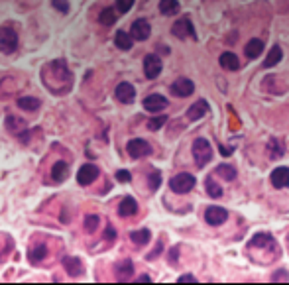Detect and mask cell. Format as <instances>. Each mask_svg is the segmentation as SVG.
Returning <instances> with one entry per match:
<instances>
[{
	"instance_id": "22",
	"label": "cell",
	"mask_w": 289,
	"mask_h": 285,
	"mask_svg": "<svg viewBox=\"0 0 289 285\" xmlns=\"http://www.w3.org/2000/svg\"><path fill=\"white\" fill-rule=\"evenodd\" d=\"M152 238V232L148 228H144V230H136L130 234V240L136 244V246H144V244H148Z\"/></svg>"
},
{
	"instance_id": "31",
	"label": "cell",
	"mask_w": 289,
	"mask_h": 285,
	"mask_svg": "<svg viewBox=\"0 0 289 285\" xmlns=\"http://www.w3.org/2000/svg\"><path fill=\"white\" fill-rule=\"evenodd\" d=\"M98 20H100V24H104V26H112V24L116 22V14H114V10H112V8H106V10H102V12H100Z\"/></svg>"
},
{
	"instance_id": "6",
	"label": "cell",
	"mask_w": 289,
	"mask_h": 285,
	"mask_svg": "<svg viewBox=\"0 0 289 285\" xmlns=\"http://www.w3.org/2000/svg\"><path fill=\"white\" fill-rule=\"evenodd\" d=\"M144 73H146L148 79H156L162 73V59L154 53L146 55V59H144Z\"/></svg>"
},
{
	"instance_id": "27",
	"label": "cell",
	"mask_w": 289,
	"mask_h": 285,
	"mask_svg": "<svg viewBox=\"0 0 289 285\" xmlns=\"http://www.w3.org/2000/svg\"><path fill=\"white\" fill-rule=\"evenodd\" d=\"M217 175L222 177L224 181H232L236 177V169L232 166H228V164H222V166L217 167Z\"/></svg>"
},
{
	"instance_id": "37",
	"label": "cell",
	"mask_w": 289,
	"mask_h": 285,
	"mask_svg": "<svg viewBox=\"0 0 289 285\" xmlns=\"http://www.w3.org/2000/svg\"><path fill=\"white\" fill-rule=\"evenodd\" d=\"M116 179H118L120 183H128V181H130V171H126V169L116 171Z\"/></svg>"
},
{
	"instance_id": "17",
	"label": "cell",
	"mask_w": 289,
	"mask_h": 285,
	"mask_svg": "<svg viewBox=\"0 0 289 285\" xmlns=\"http://www.w3.org/2000/svg\"><path fill=\"white\" fill-rule=\"evenodd\" d=\"M283 152H285V146H283V142H281V140L271 138V140L267 142V154H269V158H271V160L281 158V156H283Z\"/></svg>"
},
{
	"instance_id": "35",
	"label": "cell",
	"mask_w": 289,
	"mask_h": 285,
	"mask_svg": "<svg viewBox=\"0 0 289 285\" xmlns=\"http://www.w3.org/2000/svg\"><path fill=\"white\" fill-rule=\"evenodd\" d=\"M134 2H136V0H116V8H118V12L126 14L134 6Z\"/></svg>"
},
{
	"instance_id": "7",
	"label": "cell",
	"mask_w": 289,
	"mask_h": 285,
	"mask_svg": "<svg viewBox=\"0 0 289 285\" xmlns=\"http://www.w3.org/2000/svg\"><path fill=\"white\" fill-rule=\"evenodd\" d=\"M130 34H132L134 40L144 42V40H148V38H150V34H152V26H150L148 20H142V18H140V20H136V22L132 24Z\"/></svg>"
},
{
	"instance_id": "33",
	"label": "cell",
	"mask_w": 289,
	"mask_h": 285,
	"mask_svg": "<svg viewBox=\"0 0 289 285\" xmlns=\"http://www.w3.org/2000/svg\"><path fill=\"white\" fill-rule=\"evenodd\" d=\"M166 122H168V116H156V118H152V120L148 122V128H150V130H160Z\"/></svg>"
},
{
	"instance_id": "32",
	"label": "cell",
	"mask_w": 289,
	"mask_h": 285,
	"mask_svg": "<svg viewBox=\"0 0 289 285\" xmlns=\"http://www.w3.org/2000/svg\"><path fill=\"white\" fill-rule=\"evenodd\" d=\"M96 228H98V216H96V214H91V216H87V218H85V230L93 234Z\"/></svg>"
},
{
	"instance_id": "10",
	"label": "cell",
	"mask_w": 289,
	"mask_h": 285,
	"mask_svg": "<svg viewBox=\"0 0 289 285\" xmlns=\"http://www.w3.org/2000/svg\"><path fill=\"white\" fill-rule=\"evenodd\" d=\"M166 106H168V98L162 95H150L144 98V108L148 112H162Z\"/></svg>"
},
{
	"instance_id": "41",
	"label": "cell",
	"mask_w": 289,
	"mask_h": 285,
	"mask_svg": "<svg viewBox=\"0 0 289 285\" xmlns=\"http://www.w3.org/2000/svg\"><path fill=\"white\" fill-rule=\"evenodd\" d=\"M179 281L183 283V281H197V279H195V275H189V273H187V275H181Z\"/></svg>"
},
{
	"instance_id": "30",
	"label": "cell",
	"mask_w": 289,
	"mask_h": 285,
	"mask_svg": "<svg viewBox=\"0 0 289 285\" xmlns=\"http://www.w3.org/2000/svg\"><path fill=\"white\" fill-rule=\"evenodd\" d=\"M132 271H134V265H132V261H130V260L122 261V263L118 265V279H128V277L132 275Z\"/></svg>"
},
{
	"instance_id": "42",
	"label": "cell",
	"mask_w": 289,
	"mask_h": 285,
	"mask_svg": "<svg viewBox=\"0 0 289 285\" xmlns=\"http://www.w3.org/2000/svg\"><path fill=\"white\" fill-rule=\"evenodd\" d=\"M220 154H222V156H228V154H230V150H228V148H224V146H222V148H220Z\"/></svg>"
},
{
	"instance_id": "25",
	"label": "cell",
	"mask_w": 289,
	"mask_h": 285,
	"mask_svg": "<svg viewBox=\"0 0 289 285\" xmlns=\"http://www.w3.org/2000/svg\"><path fill=\"white\" fill-rule=\"evenodd\" d=\"M271 244H273V238H271V234H265V232H260L250 240V246H256V248H265Z\"/></svg>"
},
{
	"instance_id": "34",
	"label": "cell",
	"mask_w": 289,
	"mask_h": 285,
	"mask_svg": "<svg viewBox=\"0 0 289 285\" xmlns=\"http://www.w3.org/2000/svg\"><path fill=\"white\" fill-rule=\"evenodd\" d=\"M148 183H150V189H152V191H156V189L162 185V173H160V171H154V173H150V179H148Z\"/></svg>"
},
{
	"instance_id": "13",
	"label": "cell",
	"mask_w": 289,
	"mask_h": 285,
	"mask_svg": "<svg viewBox=\"0 0 289 285\" xmlns=\"http://www.w3.org/2000/svg\"><path fill=\"white\" fill-rule=\"evenodd\" d=\"M271 185L275 189L287 187L289 185V167H277L271 171Z\"/></svg>"
},
{
	"instance_id": "15",
	"label": "cell",
	"mask_w": 289,
	"mask_h": 285,
	"mask_svg": "<svg viewBox=\"0 0 289 285\" xmlns=\"http://www.w3.org/2000/svg\"><path fill=\"white\" fill-rule=\"evenodd\" d=\"M114 44H116L118 49H124V51H126V49H132L134 38H132V34L120 30V32H116V36H114Z\"/></svg>"
},
{
	"instance_id": "14",
	"label": "cell",
	"mask_w": 289,
	"mask_h": 285,
	"mask_svg": "<svg viewBox=\"0 0 289 285\" xmlns=\"http://www.w3.org/2000/svg\"><path fill=\"white\" fill-rule=\"evenodd\" d=\"M136 213H138V203H136V199H132V197L122 199V203H120V207H118V214H120V216H134Z\"/></svg>"
},
{
	"instance_id": "40",
	"label": "cell",
	"mask_w": 289,
	"mask_h": 285,
	"mask_svg": "<svg viewBox=\"0 0 289 285\" xmlns=\"http://www.w3.org/2000/svg\"><path fill=\"white\" fill-rule=\"evenodd\" d=\"M160 250H162V242L158 244V248H156V250H154V252H152L148 258H150V260H156V258H158V254H160Z\"/></svg>"
},
{
	"instance_id": "5",
	"label": "cell",
	"mask_w": 289,
	"mask_h": 285,
	"mask_svg": "<svg viewBox=\"0 0 289 285\" xmlns=\"http://www.w3.org/2000/svg\"><path fill=\"white\" fill-rule=\"evenodd\" d=\"M98 177V167L96 166H93V164H85L79 171H77V183L79 185H91L95 179Z\"/></svg>"
},
{
	"instance_id": "16",
	"label": "cell",
	"mask_w": 289,
	"mask_h": 285,
	"mask_svg": "<svg viewBox=\"0 0 289 285\" xmlns=\"http://www.w3.org/2000/svg\"><path fill=\"white\" fill-rule=\"evenodd\" d=\"M207 112H209V104H207V100H197V102L189 108L187 116H189V120H199V118H203Z\"/></svg>"
},
{
	"instance_id": "29",
	"label": "cell",
	"mask_w": 289,
	"mask_h": 285,
	"mask_svg": "<svg viewBox=\"0 0 289 285\" xmlns=\"http://www.w3.org/2000/svg\"><path fill=\"white\" fill-rule=\"evenodd\" d=\"M46 254H48V248H46V246H36V248H32V250L28 252V258H30L34 263H38V261H42V260L46 258Z\"/></svg>"
},
{
	"instance_id": "11",
	"label": "cell",
	"mask_w": 289,
	"mask_h": 285,
	"mask_svg": "<svg viewBox=\"0 0 289 285\" xmlns=\"http://www.w3.org/2000/svg\"><path fill=\"white\" fill-rule=\"evenodd\" d=\"M195 91V85H193V81H189V79H177L173 85H171V93L175 95V96H189L191 93Z\"/></svg>"
},
{
	"instance_id": "26",
	"label": "cell",
	"mask_w": 289,
	"mask_h": 285,
	"mask_svg": "<svg viewBox=\"0 0 289 285\" xmlns=\"http://www.w3.org/2000/svg\"><path fill=\"white\" fill-rule=\"evenodd\" d=\"M51 175H53V179L55 181H63L65 177H67V164L65 162H55L53 164V167H51Z\"/></svg>"
},
{
	"instance_id": "38",
	"label": "cell",
	"mask_w": 289,
	"mask_h": 285,
	"mask_svg": "<svg viewBox=\"0 0 289 285\" xmlns=\"http://www.w3.org/2000/svg\"><path fill=\"white\" fill-rule=\"evenodd\" d=\"M177 258H179V250H177V248H173V250L169 252V261H171V263H175V260H177Z\"/></svg>"
},
{
	"instance_id": "43",
	"label": "cell",
	"mask_w": 289,
	"mask_h": 285,
	"mask_svg": "<svg viewBox=\"0 0 289 285\" xmlns=\"http://www.w3.org/2000/svg\"><path fill=\"white\" fill-rule=\"evenodd\" d=\"M138 281H150V275H140Z\"/></svg>"
},
{
	"instance_id": "24",
	"label": "cell",
	"mask_w": 289,
	"mask_h": 285,
	"mask_svg": "<svg viewBox=\"0 0 289 285\" xmlns=\"http://www.w3.org/2000/svg\"><path fill=\"white\" fill-rule=\"evenodd\" d=\"M160 12L166 16H173L179 12V2L177 0H162L160 2Z\"/></svg>"
},
{
	"instance_id": "4",
	"label": "cell",
	"mask_w": 289,
	"mask_h": 285,
	"mask_svg": "<svg viewBox=\"0 0 289 285\" xmlns=\"http://www.w3.org/2000/svg\"><path fill=\"white\" fill-rule=\"evenodd\" d=\"M126 150H128L130 158H134V160L146 158V156H150V154H152V146L148 144L146 140H140V138L130 140V142H128V146H126Z\"/></svg>"
},
{
	"instance_id": "3",
	"label": "cell",
	"mask_w": 289,
	"mask_h": 285,
	"mask_svg": "<svg viewBox=\"0 0 289 285\" xmlns=\"http://www.w3.org/2000/svg\"><path fill=\"white\" fill-rule=\"evenodd\" d=\"M195 183H197V179H195L193 175H189V173H179V175H175V177L169 181V187H171V191L183 195V193H189V191L195 187Z\"/></svg>"
},
{
	"instance_id": "21",
	"label": "cell",
	"mask_w": 289,
	"mask_h": 285,
	"mask_svg": "<svg viewBox=\"0 0 289 285\" xmlns=\"http://www.w3.org/2000/svg\"><path fill=\"white\" fill-rule=\"evenodd\" d=\"M18 106H20L22 110L34 112V110H38V108L42 106V102H40V98H34V96H20V98H18Z\"/></svg>"
},
{
	"instance_id": "2",
	"label": "cell",
	"mask_w": 289,
	"mask_h": 285,
	"mask_svg": "<svg viewBox=\"0 0 289 285\" xmlns=\"http://www.w3.org/2000/svg\"><path fill=\"white\" fill-rule=\"evenodd\" d=\"M18 48V34L12 28H0V51L2 53H14Z\"/></svg>"
},
{
	"instance_id": "39",
	"label": "cell",
	"mask_w": 289,
	"mask_h": 285,
	"mask_svg": "<svg viewBox=\"0 0 289 285\" xmlns=\"http://www.w3.org/2000/svg\"><path fill=\"white\" fill-rule=\"evenodd\" d=\"M114 236H116V232H114V228H112V226H108V228H106V232H104V238H108V240H112Z\"/></svg>"
},
{
	"instance_id": "19",
	"label": "cell",
	"mask_w": 289,
	"mask_h": 285,
	"mask_svg": "<svg viewBox=\"0 0 289 285\" xmlns=\"http://www.w3.org/2000/svg\"><path fill=\"white\" fill-rule=\"evenodd\" d=\"M220 65H222L224 69H228V71H236V69L240 67V61H238V57H236L232 51H224V53L220 55Z\"/></svg>"
},
{
	"instance_id": "8",
	"label": "cell",
	"mask_w": 289,
	"mask_h": 285,
	"mask_svg": "<svg viewBox=\"0 0 289 285\" xmlns=\"http://www.w3.org/2000/svg\"><path fill=\"white\" fill-rule=\"evenodd\" d=\"M171 32H173V36L179 38V40H185L187 36H195V28H193V24H191L189 18H181V20H177V22L173 24Z\"/></svg>"
},
{
	"instance_id": "12",
	"label": "cell",
	"mask_w": 289,
	"mask_h": 285,
	"mask_svg": "<svg viewBox=\"0 0 289 285\" xmlns=\"http://www.w3.org/2000/svg\"><path fill=\"white\" fill-rule=\"evenodd\" d=\"M116 98H118L120 102H124V104H130V102H134V98H136V89H134L130 83H120V85L116 87Z\"/></svg>"
},
{
	"instance_id": "28",
	"label": "cell",
	"mask_w": 289,
	"mask_h": 285,
	"mask_svg": "<svg viewBox=\"0 0 289 285\" xmlns=\"http://www.w3.org/2000/svg\"><path fill=\"white\" fill-rule=\"evenodd\" d=\"M205 187H207V193L213 197V199H218L220 195H222V189H220V185L213 179V177H207V181H205Z\"/></svg>"
},
{
	"instance_id": "23",
	"label": "cell",
	"mask_w": 289,
	"mask_h": 285,
	"mask_svg": "<svg viewBox=\"0 0 289 285\" xmlns=\"http://www.w3.org/2000/svg\"><path fill=\"white\" fill-rule=\"evenodd\" d=\"M281 57H283L281 48H279V46H273V48H271V51L267 53L265 61H264V67H273V65H277V63L281 61Z\"/></svg>"
},
{
	"instance_id": "20",
	"label": "cell",
	"mask_w": 289,
	"mask_h": 285,
	"mask_svg": "<svg viewBox=\"0 0 289 285\" xmlns=\"http://www.w3.org/2000/svg\"><path fill=\"white\" fill-rule=\"evenodd\" d=\"M63 265H65V269L69 271V275H79V273L83 271V263H81V260H77V258H73V256L63 258Z\"/></svg>"
},
{
	"instance_id": "1",
	"label": "cell",
	"mask_w": 289,
	"mask_h": 285,
	"mask_svg": "<svg viewBox=\"0 0 289 285\" xmlns=\"http://www.w3.org/2000/svg\"><path fill=\"white\" fill-rule=\"evenodd\" d=\"M193 158H195V164H197L199 167H205V166L211 162V158H213V148H211V144H209V140L197 138V140L193 142Z\"/></svg>"
},
{
	"instance_id": "9",
	"label": "cell",
	"mask_w": 289,
	"mask_h": 285,
	"mask_svg": "<svg viewBox=\"0 0 289 285\" xmlns=\"http://www.w3.org/2000/svg\"><path fill=\"white\" fill-rule=\"evenodd\" d=\"M226 218H228V213H226L222 207H209V209L205 211V220H207L211 226H218V224H222Z\"/></svg>"
},
{
	"instance_id": "36",
	"label": "cell",
	"mask_w": 289,
	"mask_h": 285,
	"mask_svg": "<svg viewBox=\"0 0 289 285\" xmlns=\"http://www.w3.org/2000/svg\"><path fill=\"white\" fill-rule=\"evenodd\" d=\"M51 2H53V6H55L61 14H67V12H69V2H67V0H51Z\"/></svg>"
},
{
	"instance_id": "18",
	"label": "cell",
	"mask_w": 289,
	"mask_h": 285,
	"mask_svg": "<svg viewBox=\"0 0 289 285\" xmlns=\"http://www.w3.org/2000/svg\"><path fill=\"white\" fill-rule=\"evenodd\" d=\"M244 51H246V57H250V59L260 57L262 51H264V42H262V40H250V42L246 44Z\"/></svg>"
}]
</instances>
